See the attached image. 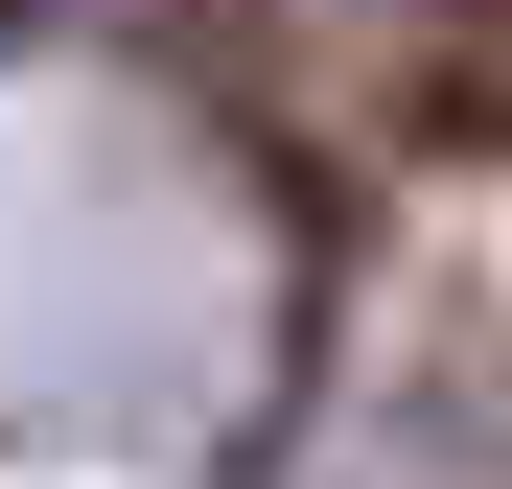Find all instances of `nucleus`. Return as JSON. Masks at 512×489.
<instances>
[{
  "mask_svg": "<svg viewBox=\"0 0 512 489\" xmlns=\"http://www.w3.org/2000/svg\"><path fill=\"white\" fill-rule=\"evenodd\" d=\"M419 140H443V163H512V47H466V70H419Z\"/></svg>",
  "mask_w": 512,
  "mask_h": 489,
  "instance_id": "1",
  "label": "nucleus"
}]
</instances>
